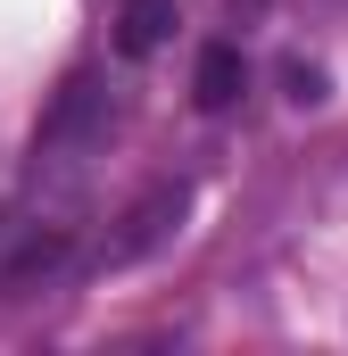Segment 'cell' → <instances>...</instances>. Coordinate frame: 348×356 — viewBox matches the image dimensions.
Segmentation results:
<instances>
[{"label":"cell","instance_id":"1","mask_svg":"<svg viewBox=\"0 0 348 356\" xmlns=\"http://www.w3.org/2000/svg\"><path fill=\"white\" fill-rule=\"evenodd\" d=\"M108 141V91L75 75V83L58 91V108H50V124H42V141H33V182H58V191H75L84 182V158Z\"/></svg>","mask_w":348,"mask_h":356},{"label":"cell","instance_id":"2","mask_svg":"<svg viewBox=\"0 0 348 356\" xmlns=\"http://www.w3.org/2000/svg\"><path fill=\"white\" fill-rule=\"evenodd\" d=\"M182 207H191V199H182L174 182H158V191L125 216V232H108V241H100V266H141L150 249H166L174 232H182Z\"/></svg>","mask_w":348,"mask_h":356},{"label":"cell","instance_id":"3","mask_svg":"<svg viewBox=\"0 0 348 356\" xmlns=\"http://www.w3.org/2000/svg\"><path fill=\"white\" fill-rule=\"evenodd\" d=\"M191 91H199V108H232V99L249 91L241 50H232V42H207V50H199V75H191Z\"/></svg>","mask_w":348,"mask_h":356},{"label":"cell","instance_id":"4","mask_svg":"<svg viewBox=\"0 0 348 356\" xmlns=\"http://www.w3.org/2000/svg\"><path fill=\"white\" fill-rule=\"evenodd\" d=\"M166 33H174V0H125V17H116V50L125 58H150Z\"/></svg>","mask_w":348,"mask_h":356}]
</instances>
